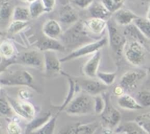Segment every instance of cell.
Listing matches in <instances>:
<instances>
[{
	"mask_svg": "<svg viewBox=\"0 0 150 134\" xmlns=\"http://www.w3.org/2000/svg\"><path fill=\"white\" fill-rule=\"evenodd\" d=\"M0 134H1V133H0Z\"/></svg>",
	"mask_w": 150,
	"mask_h": 134,
	"instance_id": "obj_48",
	"label": "cell"
},
{
	"mask_svg": "<svg viewBox=\"0 0 150 134\" xmlns=\"http://www.w3.org/2000/svg\"><path fill=\"white\" fill-rule=\"evenodd\" d=\"M18 96L21 100L28 101V100H29L32 96V91H31L29 88H22V89H21L20 91H19Z\"/></svg>",
	"mask_w": 150,
	"mask_h": 134,
	"instance_id": "obj_41",
	"label": "cell"
},
{
	"mask_svg": "<svg viewBox=\"0 0 150 134\" xmlns=\"http://www.w3.org/2000/svg\"><path fill=\"white\" fill-rule=\"evenodd\" d=\"M38 51L45 52L48 51L53 52H64L66 48L61 41L58 39H52L45 37L43 39L38 42L36 45Z\"/></svg>",
	"mask_w": 150,
	"mask_h": 134,
	"instance_id": "obj_17",
	"label": "cell"
},
{
	"mask_svg": "<svg viewBox=\"0 0 150 134\" xmlns=\"http://www.w3.org/2000/svg\"><path fill=\"white\" fill-rule=\"evenodd\" d=\"M146 77V72L144 70H130L126 72L121 77L120 85L125 91H133L137 88L138 85Z\"/></svg>",
	"mask_w": 150,
	"mask_h": 134,
	"instance_id": "obj_9",
	"label": "cell"
},
{
	"mask_svg": "<svg viewBox=\"0 0 150 134\" xmlns=\"http://www.w3.org/2000/svg\"><path fill=\"white\" fill-rule=\"evenodd\" d=\"M146 1H149V0H146Z\"/></svg>",
	"mask_w": 150,
	"mask_h": 134,
	"instance_id": "obj_47",
	"label": "cell"
},
{
	"mask_svg": "<svg viewBox=\"0 0 150 134\" xmlns=\"http://www.w3.org/2000/svg\"><path fill=\"white\" fill-rule=\"evenodd\" d=\"M108 33V43L110 47L117 57H120L124 52L125 48L127 44V38L116 26V23L113 19L108 21L107 26Z\"/></svg>",
	"mask_w": 150,
	"mask_h": 134,
	"instance_id": "obj_3",
	"label": "cell"
},
{
	"mask_svg": "<svg viewBox=\"0 0 150 134\" xmlns=\"http://www.w3.org/2000/svg\"><path fill=\"white\" fill-rule=\"evenodd\" d=\"M0 85H1V84H0Z\"/></svg>",
	"mask_w": 150,
	"mask_h": 134,
	"instance_id": "obj_49",
	"label": "cell"
},
{
	"mask_svg": "<svg viewBox=\"0 0 150 134\" xmlns=\"http://www.w3.org/2000/svg\"><path fill=\"white\" fill-rule=\"evenodd\" d=\"M124 52L126 60L133 66H140L144 62L146 57V48L137 41H131L127 43Z\"/></svg>",
	"mask_w": 150,
	"mask_h": 134,
	"instance_id": "obj_6",
	"label": "cell"
},
{
	"mask_svg": "<svg viewBox=\"0 0 150 134\" xmlns=\"http://www.w3.org/2000/svg\"><path fill=\"white\" fill-rule=\"evenodd\" d=\"M65 112L72 116L90 114L94 111V98L89 94L81 91L66 107Z\"/></svg>",
	"mask_w": 150,
	"mask_h": 134,
	"instance_id": "obj_2",
	"label": "cell"
},
{
	"mask_svg": "<svg viewBox=\"0 0 150 134\" xmlns=\"http://www.w3.org/2000/svg\"><path fill=\"white\" fill-rule=\"evenodd\" d=\"M16 61L18 63L30 67H42L44 63L43 54H41L40 52L37 50L25 52L17 57Z\"/></svg>",
	"mask_w": 150,
	"mask_h": 134,
	"instance_id": "obj_12",
	"label": "cell"
},
{
	"mask_svg": "<svg viewBox=\"0 0 150 134\" xmlns=\"http://www.w3.org/2000/svg\"><path fill=\"white\" fill-rule=\"evenodd\" d=\"M13 8L8 1H4L0 6V23L7 24L12 19Z\"/></svg>",
	"mask_w": 150,
	"mask_h": 134,
	"instance_id": "obj_28",
	"label": "cell"
},
{
	"mask_svg": "<svg viewBox=\"0 0 150 134\" xmlns=\"http://www.w3.org/2000/svg\"><path fill=\"white\" fill-rule=\"evenodd\" d=\"M117 104L120 107L126 110H136L143 108L139 104L136 99L129 94H124L123 95L119 97L117 100Z\"/></svg>",
	"mask_w": 150,
	"mask_h": 134,
	"instance_id": "obj_22",
	"label": "cell"
},
{
	"mask_svg": "<svg viewBox=\"0 0 150 134\" xmlns=\"http://www.w3.org/2000/svg\"><path fill=\"white\" fill-rule=\"evenodd\" d=\"M59 21L64 24L72 26L79 21V16L73 6L67 4L62 6L59 10Z\"/></svg>",
	"mask_w": 150,
	"mask_h": 134,
	"instance_id": "obj_15",
	"label": "cell"
},
{
	"mask_svg": "<svg viewBox=\"0 0 150 134\" xmlns=\"http://www.w3.org/2000/svg\"><path fill=\"white\" fill-rule=\"evenodd\" d=\"M98 122H91L88 124L76 123L71 134H94L98 128Z\"/></svg>",
	"mask_w": 150,
	"mask_h": 134,
	"instance_id": "obj_25",
	"label": "cell"
},
{
	"mask_svg": "<svg viewBox=\"0 0 150 134\" xmlns=\"http://www.w3.org/2000/svg\"><path fill=\"white\" fill-rule=\"evenodd\" d=\"M94 98V112L100 115L103 112L105 107V100L103 95L99 94L93 97Z\"/></svg>",
	"mask_w": 150,
	"mask_h": 134,
	"instance_id": "obj_38",
	"label": "cell"
},
{
	"mask_svg": "<svg viewBox=\"0 0 150 134\" xmlns=\"http://www.w3.org/2000/svg\"><path fill=\"white\" fill-rule=\"evenodd\" d=\"M117 133H124L125 134H149L141 128L135 121H130L119 125L116 130Z\"/></svg>",
	"mask_w": 150,
	"mask_h": 134,
	"instance_id": "obj_24",
	"label": "cell"
},
{
	"mask_svg": "<svg viewBox=\"0 0 150 134\" xmlns=\"http://www.w3.org/2000/svg\"><path fill=\"white\" fill-rule=\"evenodd\" d=\"M139 104L142 107H150V91L147 90H143L137 93L136 97Z\"/></svg>",
	"mask_w": 150,
	"mask_h": 134,
	"instance_id": "obj_36",
	"label": "cell"
},
{
	"mask_svg": "<svg viewBox=\"0 0 150 134\" xmlns=\"http://www.w3.org/2000/svg\"><path fill=\"white\" fill-rule=\"evenodd\" d=\"M81 91L89 94L92 97L102 94L108 88V86L99 80L94 78H76Z\"/></svg>",
	"mask_w": 150,
	"mask_h": 134,
	"instance_id": "obj_10",
	"label": "cell"
},
{
	"mask_svg": "<svg viewBox=\"0 0 150 134\" xmlns=\"http://www.w3.org/2000/svg\"><path fill=\"white\" fill-rule=\"evenodd\" d=\"M86 30L93 35H100L108 26V21L97 18H90L83 21Z\"/></svg>",
	"mask_w": 150,
	"mask_h": 134,
	"instance_id": "obj_19",
	"label": "cell"
},
{
	"mask_svg": "<svg viewBox=\"0 0 150 134\" xmlns=\"http://www.w3.org/2000/svg\"><path fill=\"white\" fill-rule=\"evenodd\" d=\"M133 24L139 28L142 34L146 38L150 40V21L146 18L138 17L135 19Z\"/></svg>",
	"mask_w": 150,
	"mask_h": 134,
	"instance_id": "obj_29",
	"label": "cell"
},
{
	"mask_svg": "<svg viewBox=\"0 0 150 134\" xmlns=\"http://www.w3.org/2000/svg\"><path fill=\"white\" fill-rule=\"evenodd\" d=\"M43 67L47 76L54 77L57 75H61L62 72L61 68L62 62L57 57L56 52H43Z\"/></svg>",
	"mask_w": 150,
	"mask_h": 134,
	"instance_id": "obj_11",
	"label": "cell"
},
{
	"mask_svg": "<svg viewBox=\"0 0 150 134\" xmlns=\"http://www.w3.org/2000/svg\"><path fill=\"white\" fill-rule=\"evenodd\" d=\"M123 34H124L126 38H130L131 41H137V42L140 43L144 47L147 44V38H145L144 35L139 29V28L133 23L125 27L124 31H123Z\"/></svg>",
	"mask_w": 150,
	"mask_h": 134,
	"instance_id": "obj_21",
	"label": "cell"
},
{
	"mask_svg": "<svg viewBox=\"0 0 150 134\" xmlns=\"http://www.w3.org/2000/svg\"><path fill=\"white\" fill-rule=\"evenodd\" d=\"M146 19H148V20H149V21H150V5L149 6V7H148L147 12H146Z\"/></svg>",
	"mask_w": 150,
	"mask_h": 134,
	"instance_id": "obj_45",
	"label": "cell"
},
{
	"mask_svg": "<svg viewBox=\"0 0 150 134\" xmlns=\"http://www.w3.org/2000/svg\"><path fill=\"white\" fill-rule=\"evenodd\" d=\"M103 134H112L113 133V129L109 128V127H105L103 130Z\"/></svg>",
	"mask_w": 150,
	"mask_h": 134,
	"instance_id": "obj_44",
	"label": "cell"
},
{
	"mask_svg": "<svg viewBox=\"0 0 150 134\" xmlns=\"http://www.w3.org/2000/svg\"><path fill=\"white\" fill-rule=\"evenodd\" d=\"M103 95L105 100V107L100 116L106 127L114 129L120 125L122 119L121 113L112 105L109 94L104 92Z\"/></svg>",
	"mask_w": 150,
	"mask_h": 134,
	"instance_id": "obj_7",
	"label": "cell"
},
{
	"mask_svg": "<svg viewBox=\"0 0 150 134\" xmlns=\"http://www.w3.org/2000/svg\"><path fill=\"white\" fill-rule=\"evenodd\" d=\"M45 37L52 39H58L63 34L62 28L59 22L55 19H48L44 23L42 28Z\"/></svg>",
	"mask_w": 150,
	"mask_h": 134,
	"instance_id": "obj_16",
	"label": "cell"
},
{
	"mask_svg": "<svg viewBox=\"0 0 150 134\" xmlns=\"http://www.w3.org/2000/svg\"><path fill=\"white\" fill-rule=\"evenodd\" d=\"M41 1L45 7V13L53 11L57 4V0H41Z\"/></svg>",
	"mask_w": 150,
	"mask_h": 134,
	"instance_id": "obj_42",
	"label": "cell"
},
{
	"mask_svg": "<svg viewBox=\"0 0 150 134\" xmlns=\"http://www.w3.org/2000/svg\"><path fill=\"white\" fill-rule=\"evenodd\" d=\"M7 131L8 134H22V129L20 125L16 121H11L7 126Z\"/></svg>",
	"mask_w": 150,
	"mask_h": 134,
	"instance_id": "obj_39",
	"label": "cell"
},
{
	"mask_svg": "<svg viewBox=\"0 0 150 134\" xmlns=\"http://www.w3.org/2000/svg\"><path fill=\"white\" fill-rule=\"evenodd\" d=\"M96 77L105 85L110 86L115 82L116 78H117V74L116 72H105L98 71Z\"/></svg>",
	"mask_w": 150,
	"mask_h": 134,
	"instance_id": "obj_31",
	"label": "cell"
},
{
	"mask_svg": "<svg viewBox=\"0 0 150 134\" xmlns=\"http://www.w3.org/2000/svg\"><path fill=\"white\" fill-rule=\"evenodd\" d=\"M61 75H62L63 76H64L67 78V80L69 84V89L67 96L65 97V100L63 102L62 104L59 107L58 113H59L62 110H65L67 105L71 102V101L76 97V96L81 91V89L80 86H79L76 78H73V77H71L70 75H68L67 72H64V71L61 72Z\"/></svg>",
	"mask_w": 150,
	"mask_h": 134,
	"instance_id": "obj_13",
	"label": "cell"
},
{
	"mask_svg": "<svg viewBox=\"0 0 150 134\" xmlns=\"http://www.w3.org/2000/svg\"><path fill=\"white\" fill-rule=\"evenodd\" d=\"M101 52H96L92 55V57L86 62L83 67V73L86 77L95 78L97 77L100 64L101 62Z\"/></svg>",
	"mask_w": 150,
	"mask_h": 134,
	"instance_id": "obj_14",
	"label": "cell"
},
{
	"mask_svg": "<svg viewBox=\"0 0 150 134\" xmlns=\"http://www.w3.org/2000/svg\"><path fill=\"white\" fill-rule=\"evenodd\" d=\"M97 40L98 39H95L92 34L86 30L83 21H78L70 26L61 36V41L65 48L72 51Z\"/></svg>",
	"mask_w": 150,
	"mask_h": 134,
	"instance_id": "obj_1",
	"label": "cell"
},
{
	"mask_svg": "<svg viewBox=\"0 0 150 134\" xmlns=\"http://www.w3.org/2000/svg\"><path fill=\"white\" fill-rule=\"evenodd\" d=\"M30 17L29 7L23 6H16L13 8L12 21H28Z\"/></svg>",
	"mask_w": 150,
	"mask_h": 134,
	"instance_id": "obj_26",
	"label": "cell"
},
{
	"mask_svg": "<svg viewBox=\"0 0 150 134\" xmlns=\"http://www.w3.org/2000/svg\"><path fill=\"white\" fill-rule=\"evenodd\" d=\"M74 4L77 7L81 9H89V7L93 4L95 0H73Z\"/></svg>",
	"mask_w": 150,
	"mask_h": 134,
	"instance_id": "obj_40",
	"label": "cell"
},
{
	"mask_svg": "<svg viewBox=\"0 0 150 134\" xmlns=\"http://www.w3.org/2000/svg\"><path fill=\"white\" fill-rule=\"evenodd\" d=\"M0 54L6 58H10L15 54V47L13 43L9 41H4L0 43Z\"/></svg>",
	"mask_w": 150,
	"mask_h": 134,
	"instance_id": "obj_32",
	"label": "cell"
},
{
	"mask_svg": "<svg viewBox=\"0 0 150 134\" xmlns=\"http://www.w3.org/2000/svg\"><path fill=\"white\" fill-rule=\"evenodd\" d=\"M113 20L117 24L127 27L133 23L139 16L133 11L127 9L121 8L113 13Z\"/></svg>",
	"mask_w": 150,
	"mask_h": 134,
	"instance_id": "obj_18",
	"label": "cell"
},
{
	"mask_svg": "<svg viewBox=\"0 0 150 134\" xmlns=\"http://www.w3.org/2000/svg\"><path fill=\"white\" fill-rule=\"evenodd\" d=\"M58 116L59 113H57L55 116H52V117L43 126L32 133V134H54Z\"/></svg>",
	"mask_w": 150,
	"mask_h": 134,
	"instance_id": "obj_27",
	"label": "cell"
},
{
	"mask_svg": "<svg viewBox=\"0 0 150 134\" xmlns=\"http://www.w3.org/2000/svg\"><path fill=\"white\" fill-rule=\"evenodd\" d=\"M28 21H12L8 25L7 30L12 34H16L24 29L28 26Z\"/></svg>",
	"mask_w": 150,
	"mask_h": 134,
	"instance_id": "obj_37",
	"label": "cell"
},
{
	"mask_svg": "<svg viewBox=\"0 0 150 134\" xmlns=\"http://www.w3.org/2000/svg\"><path fill=\"white\" fill-rule=\"evenodd\" d=\"M114 94H115L116 96H117V97H120V96L123 95L124 94H125V90L123 89V88L122 86H120V85H118V86L115 87L114 89Z\"/></svg>",
	"mask_w": 150,
	"mask_h": 134,
	"instance_id": "obj_43",
	"label": "cell"
},
{
	"mask_svg": "<svg viewBox=\"0 0 150 134\" xmlns=\"http://www.w3.org/2000/svg\"><path fill=\"white\" fill-rule=\"evenodd\" d=\"M13 112L14 111L7 98L4 97V95L0 93V113L5 116H12Z\"/></svg>",
	"mask_w": 150,
	"mask_h": 134,
	"instance_id": "obj_34",
	"label": "cell"
},
{
	"mask_svg": "<svg viewBox=\"0 0 150 134\" xmlns=\"http://www.w3.org/2000/svg\"><path fill=\"white\" fill-rule=\"evenodd\" d=\"M21 1H24V2L31 3V2H32V1H35V0H21Z\"/></svg>",
	"mask_w": 150,
	"mask_h": 134,
	"instance_id": "obj_46",
	"label": "cell"
},
{
	"mask_svg": "<svg viewBox=\"0 0 150 134\" xmlns=\"http://www.w3.org/2000/svg\"><path fill=\"white\" fill-rule=\"evenodd\" d=\"M52 117L51 112H47L44 113L42 116L35 117L32 121L29 122L25 131V134H32L35 131L38 130V129L43 126Z\"/></svg>",
	"mask_w": 150,
	"mask_h": 134,
	"instance_id": "obj_23",
	"label": "cell"
},
{
	"mask_svg": "<svg viewBox=\"0 0 150 134\" xmlns=\"http://www.w3.org/2000/svg\"><path fill=\"white\" fill-rule=\"evenodd\" d=\"M100 1L113 14L122 8L125 0H101Z\"/></svg>",
	"mask_w": 150,
	"mask_h": 134,
	"instance_id": "obj_35",
	"label": "cell"
},
{
	"mask_svg": "<svg viewBox=\"0 0 150 134\" xmlns=\"http://www.w3.org/2000/svg\"><path fill=\"white\" fill-rule=\"evenodd\" d=\"M134 121L147 133L150 134V113H145L136 116Z\"/></svg>",
	"mask_w": 150,
	"mask_h": 134,
	"instance_id": "obj_33",
	"label": "cell"
},
{
	"mask_svg": "<svg viewBox=\"0 0 150 134\" xmlns=\"http://www.w3.org/2000/svg\"><path fill=\"white\" fill-rule=\"evenodd\" d=\"M88 10L92 18H97L108 21L112 16V13L104 6L101 1H94L93 4L89 7Z\"/></svg>",
	"mask_w": 150,
	"mask_h": 134,
	"instance_id": "obj_20",
	"label": "cell"
},
{
	"mask_svg": "<svg viewBox=\"0 0 150 134\" xmlns=\"http://www.w3.org/2000/svg\"><path fill=\"white\" fill-rule=\"evenodd\" d=\"M29 10L30 17L32 19H37L40 17L41 15L45 13V7L42 4L41 0H35L32 2L29 3Z\"/></svg>",
	"mask_w": 150,
	"mask_h": 134,
	"instance_id": "obj_30",
	"label": "cell"
},
{
	"mask_svg": "<svg viewBox=\"0 0 150 134\" xmlns=\"http://www.w3.org/2000/svg\"><path fill=\"white\" fill-rule=\"evenodd\" d=\"M7 100L10 104L11 105L13 111L18 116L29 122L35 119V115H36V110H35V106L29 101L15 100L10 97H7Z\"/></svg>",
	"mask_w": 150,
	"mask_h": 134,
	"instance_id": "obj_8",
	"label": "cell"
},
{
	"mask_svg": "<svg viewBox=\"0 0 150 134\" xmlns=\"http://www.w3.org/2000/svg\"><path fill=\"white\" fill-rule=\"evenodd\" d=\"M108 42V38L103 37L94 42L85 44V45L75 49L74 51H72L71 52L60 59V60L62 63H63V62L70 61V60H75V59L79 58V57H83V56L89 55V54H93L96 52L100 51L104 46L106 45Z\"/></svg>",
	"mask_w": 150,
	"mask_h": 134,
	"instance_id": "obj_5",
	"label": "cell"
},
{
	"mask_svg": "<svg viewBox=\"0 0 150 134\" xmlns=\"http://www.w3.org/2000/svg\"><path fill=\"white\" fill-rule=\"evenodd\" d=\"M33 81V76L26 70L4 72L0 75V84L4 85H23L32 87Z\"/></svg>",
	"mask_w": 150,
	"mask_h": 134,
	"instance_id": "obj_4",
	"label": "cell"
}]
</instances>
